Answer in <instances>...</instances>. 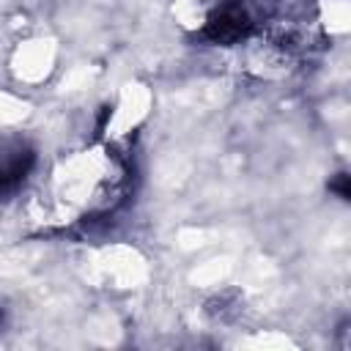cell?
Listing matches in <instances>:
<instances>
[{
    "instance_id": "1",
    "label": "cell",
    "mask_w": 351,
    "mask_h": 351,
    "mask_svg": "<svg viewBox=\"0 0 351 351\" xmlns=\"http://www.w3.org/2000/svg\"><path fill=\"white\" fill-rule=\"evenodd\" d=\"M250 27H252V16L244 0H219V5L211 11L206 22V36L217 44H230L241 38Z\"/></svg>"
},
{
    "instance_id": "2",
    "label": "cell",
    "mask_w": 351,
    "mask_h": 351,
    "mask_svg": "<svg viewBox=\"0 0 351 351\" xmlns=\"http://www.w3.org/2000/svg\"><path fill=\"white\" fill-rule=\"evenodd\" d=\"M30 165H33V151L27 145L14 143V145L0 148V197L14 192L22 184Z\"/></svg>"
}]
</instances>
